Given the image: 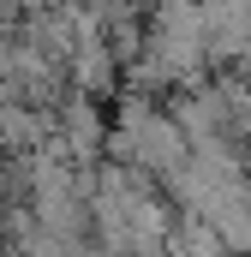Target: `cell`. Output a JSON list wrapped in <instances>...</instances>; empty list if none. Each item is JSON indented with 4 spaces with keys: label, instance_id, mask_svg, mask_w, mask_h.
<instances>
[{
    "label": "cell",
    "instance_id": "cell-1",
    "mask_svg": "<svg viewBox=\"0 0 251 257\" xmlns=\"http://www.w3.org/2000/svg\"><path fill=\"white\" fill-rule=\"evenodd\" d=\"M120 144H126L132 162H144L156 174H180L186 168V132L174 126V120H162V114H150V108H132Z\"/></svg>",
    "mask_w": 251,
    "mask_h": 257
}]
</instances>
